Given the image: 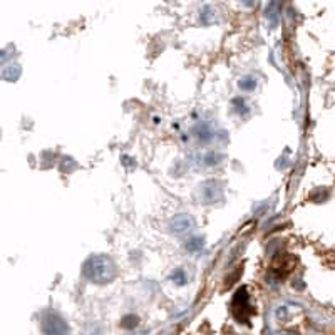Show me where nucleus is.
Masks as SVG:
<instances>
[{
	"instance_id": "1",
	"label": "nucleus",
	"mask_w": 335,
	"mask_h": 335,
	"mask_svg": "<svg viewBox=\"0 0 335 335\" xmlns=\"http://www.w3.org/2000/svg\"><path fill=\"white\" fill-rule=\"evenodd\" d=\"M82 273L89 282L104 285V283H111L118 277V268H116L114 261L109 257H106V255H96V257H91L84 263Z\"/></svg>"
},
{
	"instance_id": "2",
	"label": "nucleus",
	"mask_w": 335,
	"mask_h": 335,
	"mask_svg": "<svg viewBox=\"0 0 335 335\" xmlns=\"http://www.w3.org/2000/svg\"><path fill=\"white\" fill-rule=\"evenodd\" d=\"M42 332L46 335H67L69 333V327L56 314H49L44 320H42Z\"/></svg>"
},
{
	"instance_id": "3",
	"label": "nucleus",
	"mask_w": 335,
	"mask_h": 335,
	"mask_svg": "<svg viewBox=\"0 0 335 335\" xmlns=\"http://www.w3.org/2000/svg\"><path fill=\"white\" fill-rule=\"evenodd\" d=\"M233 312L238 314V315H236V319H238L240 322H243V324H247V319H245V315H243V314H247V317H248L250 314H252V307H250V303H248V295H247L245 288L236 292L235 300H233Z\"/></svg>"
},
{
	"instance_id": "4",
	"label": "nucleus",
	"mask_w": 335,
	"mask_h": 335,
	"mask_svg": "<svg viewBox=\"0 0 335 335\" xmlns=\"http://www.w3.org/2000/svg\"><path fill=\"white\" fill-rule=\"evenodd\" d=\"M193 225L194 220L190 215H178L171 220V231L176 235L186 233V231H190L193 228Z\"/></svg>"
},
{
	"instance_id": "5",
	"label": "nucleus",
	"mask_w": 335,
	"mask_h": 335,
	"mask_svg": "<svg viewBox=\"0 0 335 335\" xmlns=\"http://www.w3.org/2000/svg\"><path fill=\"white\" fill-rule=\"evenodd\" d=\"M238 86L243 89V91H253L255 87H257V81H255V77L252 76H245L241 79V81L238 82Z\"/></svg>"
},
{
	"instance_id": "6",
	"label": "nucleus",
	"mask_w": 335,
	"mask_h": 335,
	"mask_svg": "<svg viewBox=\"0 0 335 335\" xmlns=\"http://www.w3.org/2000/svg\"><path fill=\"white\" fill-rule=\"evenodd\" d=\"M203 248V240L201 238H191L190 241H186V250L191 253H196Z\"/></svg>"
},
{
	"instance_id": "7",
	"label": "nucleus",
	"mask_w": 335,
	"mask_h": 335,
	"mask_svg": "<svg viewBox=\"0 0 335 335\" xmlns=\"http://www.w3.org/2000/svg\"><path fill=\"white\" fill-rule=\"evenodd\" d=\"M171 280L174 283H178V285H185L186 283V273L181 270V268H178V270H174L171 273Z\"/></svg>"
}]
</instances>
